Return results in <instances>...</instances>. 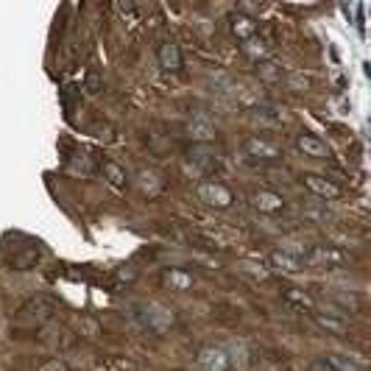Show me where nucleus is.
I'll use <instances>...</instances> for the list:
<instances>
[{"label":"nucleus","mask_w":371,"mask_h":371,"mask_svg":"<svg viewBox=\"0 0 371 371\" xmlns=\"http://www.w3.org/2000/svg\"><path fill=\"white\" fill-rule=\"evenodd\" d=\"M131 310H134V318H137L145 330H151V332H165V330L173 327V321H176L173 310H168V307L160 305V302H137Z\"/></svg>","instance_id":"f257e3e1"},{"label":"nucleus","mask_w":371,"mask_h":371,"mask_svg":"<svg viewBox=\"0 0 371 371\" xmlns=\"http://www.w3.org/2000/svg\"><path fill=\"white\" fill-rule=\"evenodd\" d=\"M53 313H56V302L50 299L48 293L34 296V299H28V302L20 307V318L28 321V324H45V321L53 318Z\"/></svg>","instance_id":"f03ea898"},{"label":"nucleus","mask_w":371,"mask_h":371,"mask_svg":"<svg viewBox=\"0 0 371 371\" xmlns=\"http://www.w3.org/2000/svg\"><path fill=\"white\" fill-rule=\"evenodd\" d=\"M243 151H246V157H251V160H257V162H279V160H282V148H279L274 140H265V137H260V134L246 137Z\"/></svg>","instance_id":"7ed1b4c3"},{"label":"nucleus","mask_w":371,"mask_h":371,"mask_svg":"<svg viewBox=\"0 0 371 371\" xmlns=\"http://www.w3.org/2000/svg\"><path fill=\"white\" fill-rule=\"evenodd\" d=\"M198 365L201 371H235V360L224 346H201Z\"/></svg>","instance_id":"20e7f679"},{"label":"nucleus","mask_w":371,"mask_h":371,"mask_svg":"<svg viewBox=\"0 0 371 371\" xmlns=\"http://www.w3.org/2000/svg\"><path fill=\"white\" fill-rule=\"evenodd\" d=\"M198 198L207 204V207H215V209H229L232 207V201H235V196H232V190L227 187V184H220V182H201L198 184Z\"/></svg>","instance_id":"39448f33"},{"label":"nucleus","mask_w":371,"mask_h":371,"mask_svg":"<svg viewBox=\"0 0 371 371\" xmlns=\"http://www.w3.org/2000/svg\"><path fill=\"white\" fill-rule=\"evenodd\" d=\"M305 263H313V265H341L346 263V251L338 249V246H310L305 251Z\"/></svg>","instance_id":"423d86ee"},{"label":"nucleus","mask_w":371,"mask_h":371,"mask_svg":"<svg viewBox=\"0 0 371 371\" xmlns=\"http://www.w3.org/2000/svg\"><path fill=\"white\" fill-rule=\"evenodd\" d=\"M157 61H160V67H162L165 73H179L182 64H184L182 50H179V45H176L173 39L160 42V48H157Z\"/></svg>","instance_id":"0eeeda50"},{"label":"nucleus","mask_w":371,"mask_h":371,"mask_svg":"<svg viewBox=\"0 0 371 371\" xmlns=\"http://www.w3.org/2000/svg\"><path fill=\"white\" fill-rule=\"evenodd\" d=\"M305 187H307L313 196L324 198V201L341 198V187H338L332 179H327V176H318V173H307V176H305Z\"/></svg>","instance_id":"6e6552de"},{"label":"nucleus","mask_w":371,"mask_h":371,"mask_svg":"<svg viewBox=\"0 0 371 371\" xmlns=\"http://www.w3.org/2000/svg\"><path fill=\"white\" fill-rule=\"evenodd\" d=\"M229 31H232V37H238L240 42H249L251 37H257V23H254L249 15L235 12V15H229Z\"/></svg>","instance_id":"1a4fd4ad"},{"label":"nucleus","mask_w":371,"mask_h":371,"mask_svg":"<svg viewBox=\"0 0 371 371\" xmlns=\"http://www.w3.org/2000/svg\"><path fill=\"white\" fill-rule=\"evenodd\" d=\"M296 148H299L305 157H313V160H324L327 157V142L321 137H316V134H307V131L296 137Z\"/></svg>","instance_id":"9d476101"},{"label":"nucleus","mask_w":371,"mask_h":371,"mask_svg":"<svg viewBox=\"0 0 371 371\" xmlns=\"http://www.w3.org/2000/svg\"><path fill=\"white\" fill-rule=\"evenodd\" d=\"M321 365L330 368V371H365V365L357 360V357H349V354H338V352H330L321 357Z\"/></svg>","instance_id":"9b49d317"},{"label":"nucleus","mask_w":371,"mask_h":371,"mask_svg":"<svg viewBox=\"0 0 371 371\" xmlns=\"http://www.w3.org/2000/svg\"><path fill=\"white\" fill-rule=\"evenodd\" d=\"M251 204H254L260 212H268V215L285 209V198H282L279 193H274V190H257V193L251 196Z\"/></svg>","instance_id":"f8f14e48"},{"label":"nucleus","mask_w":371,"mask_h":371,"mask_svg":"<svg viewBox=\"0 0 371 371\" xmlns=\"http://www.w3.org/2000/svg\"><path fill=\"white\" fill-rule=\"evenodd\" d=\"M268 260H271V265H274L276 271H287V274H296V271L305 268V260H302V257H296L293 251H285V249L271 251Z\"/></svg>","instance_id":"ddd939ff"},{"label":"nucleus","mask_w":371,"mask_h":371,"mask_svg":"<svg viewBox=\"0 0 371 371\" xmlns=\"http://www.w3.org/2000/svg\"><path fill=\"white\" fill-rule=\"evenodd\" d=\"M193 274H187L184 268H165L162 271V285L171 290H190L193 287Z\"/></svg>","instance_id":"4468645a"},{"label":"nucleus","mask_w":371,"mask_h":371,"mask_svg":"<svg viewBox=\"0 0 371 371\" xmlns=\"http://www.w3.org/2000/svg\"><path fill=\"white\" fill-rule=\"evenodd\" d=\"M310 316H313V321L324 330V332H330V335H343L346 332V321H343V316L341 313H318V310H310Z\"/></svg>","instance_id":"2eb2a0df"},{"label":"nucleus","mask_w":371,"mask_h":371,"mask_svg":"<svg viewBox=\"0 0 371 371\" xmlns=\"http://www.w3.org/2000/svg\"><path fill=\"white\" fill-rule=\"evenodd\" d=\"M282 299H285V305L293 307V310H313V296L305 293L302 287H285V290H282Z\"/></svg>","instance_id":"dca6fc26"},{"label":"nucleus","mask_w":371,"mask_h":371,"mask_svg":"<svg viewBox=\"0 0 371 371\" xmlns=\"http://www.w3.org/2000/svg\"><path fill=\"white\" fill-rule=\"evenodd\" d=\"M187 134L196 140V142H209L212 137H215V126H212V120L209 117H193L190 123H187Z\"/></svg>","instance_id":"f3484780"},{"label":"nucleus","mask_w":371,"mask_h":371,"mask_svg":"<svg viewBox=\"0 0 371 371\" xmlns=\"http://www.w3.org/2000/svg\"><path fill=\"white\" fill-rule=\"evenodd\" d=\"M137 182H140V190H142L148 198L160 196V193H162V187H165V182H162L154 171H140V173H137Z\"/></svg>","instance_id":"a211bd4d"},{"label":"nucleus","mask_w":371,"mask_h":371,"mask_svg":"<svg viewBox=\"0 0 371 371\" xmlns=\"http://www.w3.org/2000/svg\"><path fill=\"white\" fill-rule=\"evenodd\" d=\"M104 179L112 184V187H117V190H123L126 184H129V176H126V171L117 165V162H104Z\"/></svg>","instance_id":"6ab92c4d"},{"label":"nucleus","mask_w":371,"mask_h":371,"mask_svg":"<svg viewBox=\"0 0 371 371\" xmlns=\"http://www.w3.org/2000/svg\"><path fill=\"white\" fill-rule=\"evenodd\" d=\"M243 53H246V56H251V59L260 64V61H265V59H268V53H271V50H268V45H265L263 39L251 37L249 42H243Z\"/></svg>","instance_id":"aec40b11"},{"label":"nucleus","mask_w":371,"mask_h":371,"mask_svg":"<svg viewBox=\"0 0 371 371\" xmlns=\"http://www.w3.org/2000/svg\"><path fill=\"white\" fill-rule=\"evenodd\" d=\"M302 215H305V220H310V224H330L332 220V212L327 207H305Z\"/></svg>","instance_id":"412c9836"},{"label":"nucleus","mask_w":371,"mask_h":371,"mask_svg":"<svg viewBox=\"0 0 371 371\" xmlns=\"http://www.w3.org/2000/svg\"><path fill=\"white\" fill-rule=\"evenodd\" d=\"M254 117L263 120V123H271V126L282 123V112H276L274 106H257V109H254Z\"/></svg>","instance_id":"4be33fe9"},{"label":"nucleus","mask_w":371,"mask_h":371,"mask_svg":"<svg viewBox=\"0 0 371 371\" xmlns=\"http://www.w3.org/2000/svg\"><path fill=\"white\" fill-rule=\"evenodd\" d=\"M39 371H70V365H67L61 357H50V360H45V363L39 365Z\"/></svg>","instance_id":"5701e85b"},{"label":"nucleus","mask_w":371,"mask_h":371,"mask_svg":"<svg viewBox=\"0 0 371 371\" xmlns=\"http://www.w3.org/2000/svg\"><path fill=\"white\" fill-rule=\"evenodd\" d=\"M274 67H276L274 61H260V73L265 79H279L282 76V70H274Z\"/></svg>","instance_id":"b1692460"}]
</instances>
